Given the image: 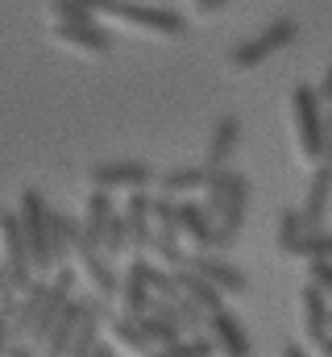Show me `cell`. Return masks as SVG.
I'll use <instances>...</instances> for the list:
<instances>
[{
  "instance_id": "cell-45",
  "label": "cell",
  "mask_w": 332,
  "mask_h": 357,
  "mask_svg": "<svg viewBox=\"0 0 332 357\" xmlns=\"http://www.w3.org/2000/svg\"><path fill=\"white\" fill-rule=\"evenodd\" d=\"M324 162H332V142H329V154H324Z\"/></svg>"
},
{
  "instance_id": "cell-21",
  "label": "cell",
  "mask_w": 332,
  "mask_h": 357,
  "mask_svg": "<svg viewBox=\"0 0 332 357\" xmlns=\"http://www.w3.org/2000/svg\"><path fill=\"white\" fill-rule=\"evenodd\" d=\"M100 324H104V307H100V299H91V307L83 312L80 328H75V337H71V349L67 357H87L96 345H100Z\"/></svg>"
},
{
  "instance_id": "cell-2",
  "label": "cell",
  "mask_w": 332,
  "mask_h": 357,
  "mask_svg": "<svg viewBox=\"0 0 332 357\" xmlns=\"http://www.w3.org/2000/svg\"><path fill=\"white\" fill-rule=\"evenodd\" d=\"M17 220H21V233H25L33 270L46 274V270L54 266V258H50V204H46V195H42L38 187H25V191H21Z\"/></svg>"
},
{
  "instance_id": "cell-38",
  "label": "cell",
  "mask_w": 332,
  "mask_h": 357,
  "mask_svg": "<svg viewBox=\"0 0 332 357\" xmlns=\"http://www.w3.org/2000/svg\"><path fill=\"white\" fill-rule=\"evenodd\" d=\"M316 91H320V100H324V104L332 100V63H329V71H324V79H320V88H316Z\"/></svg>"
},
{
  "instance_id": "cell-16",
  "label": "cell",
  "mask_w": 332,
  "mask_h": 357,
  "mask_svg": "<svg viewBox=\"0 0 332 357\" xmlns=\"http://www.w3.org/2000/svg\"><path fill=\"white\" fill-rule=\"evenodd\" d=\"M329 199H332V162H320V167L312 171V183H308V195H303V208H299V216H303L308 233L324 225Z\"/></svg>"
},
{
  "instance_id": "cell-31",
  "label": "cell",
  "mask_w": 332,
  "mask_h": 357,
  "mask_svg": "<svg viewBox=\"0 0 332 357\" xmlns=\"http://www.w3.org/2000/svg\"><path fill=\"white\" fill-rule=\"evenodd\" d=\"M125 250H129V220H125V212H112L108 229H104V254L112 258V254H125Z\"/></svg>"
},
{
  "instance_id": "cell-40",
  "label": "cell",
  "mask_w": 332,
  "mask_h": 357,
  "mask_svg": "<svg viewBox=\"0 0 332 357\" xmlns=\"http://www.w3.org/2000/svg\"><path fill=\"white\" fill-rule=\"evenodd\" d=\"M8 357H38V354H33L25 341H13V345H8Z\"/></svg>"
},
{
  "instance_id": "cell-18",
  "label": "cell",
  "mask_w": 332,
  "mask_h": 357,
  "mask_svg": "<svg viewBox=\"0 0 332 357\" xmlns=\"http://www.w3.org/2000/svg\"><path fill=\"white\" fill-rule=\"evenodd\" d=\"M237 146H241V121L229 112V116L216 121V129H212V137H208V162H204V167H208V171H225Z\"/></svg>"
},
{
  "instance_id": "cell-14",
  "label": "cell",
  "mask_w": 332,
  "mask_h": 357,
  "mask_svg": "<svg viewBox=\"0 0 332 357\" xmlns=\"http://www.w3.org/2000/svg\"><path fill=\"white\" fill-rule=\"evenodd\" d=\"M54 42H63V46H71V50H83V54H108V50L116 46V38H112L104 25H96V21H83V25H63V21H54Z\"/></svg>"
},
{
  "instance_id": "cell-5",
  "label": "cell",
  "mask_w": 332,
  "mask_h": 357,
  "mask_svg": "<svg viewBox=\"0 0 332 357\" xmlns=\"http://www.w3.org/2000/svg\"><path fill=\"white\" fill-rule=\"evenodd\" d=\"M0 245H4V266H8V278L21 291H29L42 274L33 270V258H29V245H25V233H21V220L17 212H0Z\"/></svg>"
},
{
  "instance_id": "cell-44",
  "label": "cell",
  "mask_w": 332,
  "mask_h": 357,
  "mask_svg": "<svg viewBox=\"0 0 332 357\" xmlns=\"http://www.w3.org/2000/svg\"><path fill=\"white\" fill-rule=\"evenodd\" d=\"M324 121H329V137H332V100H329V112H324Z\"/></svg>"
},
{
  "instance_id": "cell-28",
  "label": "cell",
  "mask_w": 332,
  "mask_h": 357,
  "mask_svg": "<svg viewBox=\"0 0 332 357\" xmlns=\"http://www.w3.org/2000/svg\"><path fill=\"white\" fill-rule=\"evenodd\" d=\"M216 354V341L208 333H195L187 341H174V345H163V349H150L146 357H212Z\"/></svg>"
},
{
  "instance_id": "cell-1",
  "label": "cell",
  "mask_w": 332,
  "mask_h": 357,
  "mask_svg": "<svg viewBox=\"0 0 332 357\" xmlns=\"http://www.w3.org/2000/svg\"><path fill=\"white\" fill-rule=\"evenodd\" d=\"M291 112H295V142H299V158L303 162H324L329 154V121H324V100L312 84H299L291 91Z\"/></svg>"
},
{
  "instance_id": "cell-15",
  "label": "cell",
  "mask_w": 332,
  "mask_h": 357,
  "mask_svg": "<svg viewBox=\"0 0 332 357\" xmlns=\"http://www.w3.org/2000/svg\"><path fill=\"white\" fill-rule=\"evenodd\" d=\"M187 270H195V274H204L220 295H246L249 282L246 274L233 266V262H225V258H212V254H195V258H187Z\"/></svg>"
},
{
  "instance_id": "cell-10",
  "label": "cell",
  "mask_w": 332,
  "mask_h": 357,
  "mask_svg": "<svg viewBox=\"0 0 332 357\" xmlns=\"http://www.w3.org/2000/svg\"><path fill=\"white\" fill-rule=\"evenodd\" d=\"M179 233L191 241V245H199V254H212V250H220V237H216V225H212V212L204 208V204H191V199H179Z\"/></svg>"
},
{
  "instance_id": "cell-34",
  "label": "cell",
  "mask_w": 332,
  "mask_h": 357,
  "mask_svg": "<svg viewBox=\"0 0 332 357\" xmlns=\"http://www.w3.org/2000/svg\"><path fill=\"white\" fill-rule=\"evenodd\" d=\"M308 282H312V287H320V291L332 299V262H329V258L308 262Z\"/></svg>"
},
{
  "instance_id": "cell-32",
  "label": "cell",
  "mask_w": 332,
  "mask_h": 357,
  "mask_svg": "<svg viewBox=\"0 0 332 357\" xmlns=\"http://www.w3.org/2000/svg\"><path fill=\"white\" fill-rule=\"evenodd\" d=\"M229 178H233V171L225 167V171H208V212H212V220L220 216V208H225V195H229Z\"/></svg>"
},
{
  "instance_id": "cell-9",
  "label": "cell",
  "mask_w": 332,
  "mask_h": 357,
  "mask_svg": "<svg viewBox=\"0 0 332 357\" xmlns=\"http://www.w3.org/2000/svg\"><path fill=\"white\" fill-rule=\"evenodd\" d=\"M91 307V295H71L67 303H63V312L54 316V324H50V333H46V354L42 357H67V349H71V337H75V328H80L83 312Z\"/></svg>"
},
{
  "instance_id": "cell-39",
  "label": "cell",
  "mask_w": 332,
  "mask_h": 357,
  "mask_svg": "<svg viewBox=\"0 0 332 357\" xmlns=\"http://www.w3.org/2000/svg\"><path fill=\"white\" fill-rule=\"evenodd\" d=\"M0 357H8V316L0 312Z\"/></svg>"
},
{
  "instance_id": "cell-4",
  "label": "cell",
  "mask_w": 332,
  "mask_h": 357,
  "mask_svg": "<svg viewBox=\"0 0 332 357\" xmlns=\"http://www.w3.org/2000/svg\"><path fill=\"white\" fill-rule=\"evenodd\" d=\"M125 25H137V29H150V33H163V38H183L187 33V17L166 8V4H146V0H116V8L108 13Z\"/></svg>"
},
{
  "instance_id": "cell-37",
  "label": "cell",
  "mask_w": 332,
  "mask_h": 357,
  "mask_svg": "<svg viewBox=\"0 0 332 357\" xmlns=\"http://www.w3.org/2000/svg\"><path fill=\"white\" fill-rule=\"evenodd\" d=\"M71 4H80L87 13H112L116 8V0H71Z\"/></svg>"
},
{
  "instance_id": "cell-25",
  "label": "cell",
  "mask_w": 332,
  "mask_h": 357,
  "mask_svg": "<svg viewBox=\"0 0 332 357\" xmlns=\"http://www.w3.org/2000/svg\"><path fill=\"white\" fill-rule=\"evenodd\" d=\"M71 229H75V220H71L67 212H54V208H50V258H54V266H67Z\"/></svg>"
},
{
  "instance_id": "cell-11",
  "label": "cell",
  "mask_w": 332,
  "mask_h": 357,
  "mask_svg": "<svg viewBox=\"0 0 332 357\" xmlns=\"http://www.w3.org/2000/svg\"><path fill=\"white\" fill-rule=\"evenodd\" d=\"M299 316H303V337L312 341V345H320V341H329L332 337V307H329V295L320 291V287H303L299 291Z\"/></svg>"
},
{
  "instance_id": "cell-12",
  "label": "cell",
  "mask_w": 332,
  "mask_h": 357,
  "mask_svg": "<svg viewBox=\"0 0 332 357\" xmlns=\"http://www.w3.org/2000/svg\"><path fill=\"white\" fill-rule=\"evenodd\" d=\"M150 262L146 258H133L129 270L121 274V303H125V316H146L150 312V303H154V291H150Z\"/></svg>"
},
{
  "instance_id": "cell-7",
  "label": "cell",
  "mask_w": 332,
  "mask_h": 357,
  "mask_svg": "<svg viewBox=\"0 0 332 357\" xmlns=\"http://www.w3.org/2000/svg\"><path fill=\"white\" fill-rule=\"evenodd\" d=\"M158 178V171L150 162H100L87 171V183L96 191H116V187H129V191H146L150 183Z\"/></svg>"
},
{
  "instance_id": "cell-8",
  "label": "cell",
  "mask_w": 332,
  "mask_h": 357,
  "mask_svg": "<svg viewBox=\"0 0 332 357\" xmlns=\"http://www.w3.org/2000/svg\"><path fill=\"white\" fill-rule=\"evenodd\" d=\"M246 208H249V178L241 171H233L229 178V195H225V208L216 216V237H220V250H229L241 229H246Z\"/></svg>"
},
{
  "instance_id": "cell-3",
  "label": "cell",
  "mask_w": 332,
  "mask_h": 357,
  "mask_svg": "<svg viewBox=\"0 0 332 357\" xmlns=\"http://www.w3.org/2000/svg\"><path fill=\"white\" fill-rule=\"evenodd\" d=\"M299 38V25L291 21V17H278V21H270L262 33H253L246 42H237L233 50H229V67L233 71H253V67H262L270 54H278L282 46H291Z\"/></svg>"
},
{
  "instance_id": "cell-36",
  "label": "cell",
  "mask_w": 332,
  "mask_h": 357,
  "mask_svg": "<svg viewBox=\"0 0 332 357\" xmlns=\"http://www.w3.org/2000/svg\"><path fill=\"white\" fill-rule=\"evenodd\" d=\"M233 0H191V13H199V17H212V13H220V8H229Z\"/></svg>"
},
{
  "instance_id": "cell-19",
  "label": "cell",
  "mask_w": 332,
  "mask_h": 357,
  "mask_svg": "<svg viewBox=\"0 0 332 357\" xmlns=\"http://www.w3.org/2000/svg\"><path fill=\"white\" fill-rule=\"evenodd\" d=\"M174 282H179V295H183V299H191L204 316H216V312L225 307V295H220L204 274H195V270L183 266V270H174Z\"/></svg>"
},
{
  "instance_id": "cell-33",
  "label": "cell",
  "mask_w": 332,
  "mask_h": 357,
  "mask_svg": "<svg viewBox=\"0 0 332 357\" xmlns=\"http://www.w3.org/2000/svg\"><path fill=\"white\" fill-rule=\"evenodd\" d=\"M150 291H154V299H179V282H174V270H163L150 262Z\"/></svg>"
},
{
  "instance_id": "cell-41",
  "label": "cell",
  "mask_w": 332,
  "mask_h": 357,
  "mask_svg": "<svg viewBox=\"0 0 332 357\" xmlns=\"http://www.w3.org/2000/svg\"><path fill=\"white\" fill-rule=\"evenodd\" d=\"M87 357H116V354H112V345H96Z\"/></svg>"
},
{
  "instance_id": "cell-46",
  "label": "cell",
  "mask_w": 332,
  "mask_h": 357,
  "mask_svg": "<svg viewBox=\"0 0 332 357\" xmlns=\"http://www.w3.org/2000/svg\"><path fill=\"white\" fill-rule=\"evenodd\" d=\"M146 4H163V0H146Z\"/></svg>"
},
{
  "instance_id": "cell-6",
  "label": "cell",
  "mask_w": 332,
  "mask_h": 357,
  "mask_svg": "<svg viewBox=\"0 0 332 357\" xmlns=\"http://www.w3.org/2000/svg\"><path fill=\"white\" fill-rule=\"evenodd\" d=\"M71 254H75V262L80 270L91 278V287H96V299H112L116 291H121V274L108 266V254L100 250V245H91L87 237L80 233V225L71 229Z\"/></svg>"
},
{
  "instance_id": "cell-23",
  "label": "cell",
  "mask_w": 332,
  "mask_h": 357,
  "mask_svg": "<svg viewBox=\"0 0 332 357\" xmlns=\"http://www.w3.org/2000/svg\"><path fill=\"white\" fill-rule=\"evenodd\" d=\"M154 183H158L163 195H187V191H195V187L208 183V167H170V171L158 175Z\"/></svg>"
},
{
  "instance_id": "cell-35",
  "label": "cell",
  "mask_w": 332,
  "mask_h": 357,
  "mask_svg": "<svg viewBox=\"0 0 332 357\" xmlns=\"http://www.w3.org/2000/svg\"><path fill=\"white\" fill-rule=\"evenodd\" d=\"M0 312L13 320V312H17V287H13V278H8V266H4V258H0Z\"/></svg>"
},
{
  "instance_id": "cell-29",
  "label": "cell",
  "mask_w": 332,
  "mask_h": 357,
  "mask_svg": "<svg viewBox=\"0 0 332 357\" xmlns=\"http://www.w3.org/2000/svg\"><path fill=\"white\" fill-rule=\"evenodd\" d=\"M291 258H308V262H316V258H329V262H332V233H324V229H312V233H303Z\"/></svg>"
},
{
  "instance_id": "cell-13",
  "label": "cell",
  "mask_w": 332,
  "mask_h": 357,
  "mask_svg": "<svg viewBox=\"0 0 332 357\" xmlns=\"http://www.w3.org/2000/svg\"><path fill=\"white\" fill-rule=\"evenodd\" d=\"M208 337L216 341V354H225V357H249L253 354L249 333L241 328V320H237L229 307H220L216 316H208Z\"/></svg>"
},
{
  "instance_id": "cell-30",
  "label": "cell",
  "mask_w": 332,
  "mask_h": 357,
  "mask_svg": "<svg viewBox=\"0 0 332 357\" xmlns=\"http://www.w3.org/2000/svg\"><path fill=\"white\" fill-rule=\"evenodd\" d=\"M174 324H179V333H187V337H195V333H204V324H208V316L191 303V299H174V316H170Z\"/></svg>"
},
{
  "instance_id": "cell-20",
  "label": "cell",
  "mask_w": 332,
  "mask_h": 357,
  "mask_svg": "<svg viewBox=\"0 0 332 357\" xmlns=\"http://www.w3.org/2000/svg\"><path fill=\"white\" fill-rule=\"evenodd\" d=\"M112 191H91L87 204H83V220H80V233L104 250V229H108V216H112Z\"/></svg>"
},
{
  "instance_id": "cell-22",
  "label": "cell",
  "mask_w": 332,
  "mask_h": 357,
  "mask_svg": "<svg viewBox=\"0 0 332 357\" xmlns=\"http://www.w3.org/2000/svg\"><path fill=\"white\" fill-rule=\"evenodd\" d=\"M179 229H166L158 225L154 229V237H150V250H154V258L163 262V270H183L187 266V254H183V245H179Z\"/></svg>"
},
{
  "instance_id": "cell-43",
  "label": "cell",
  "mask_w": 332,
  "mask_h": 357,
  "mask_svg": "<svg viewBox=\"0 0 332 357\" xmlns=\"http://www.w3.org/2000/svg\"><path fill=\"white\" fill-rule=\"evenodd\" d=\"M316 349H320V357H332V337H329V341H320Z\"/></svg>"
},
{
  "instance_id": "cell-42",
  "label": "cell",
  "mask_w": 332,
  "mask_h": 357,
  "mask_svg": "<svg viewBox=\"0 0 332 357\" xmlns=\"http://www.w3.org/2000/svg\"><path fill=\"white\" fill-rule=\"evenodd\" d=\"M282 357H308L299 345H282Z\"/></svg>"
},
{
  "instance_id": "cell-27",
  "label": "cell",
  "mask_w": 332,
  "mask_h": 357,
  "mask_svg": "<svg viewBox=\"0 0 332 357\" xmlns=\"http://www.w3.org/2000/svg\"><path fill=\"white\" fill-rule=\"evenodd\" d=\"M137 324H142V333H146L150 349H163V345H174V341H183L179 324H174V320H163V316H154V312L137 316Z\"/></svg>"
},
{
  "instance_id": "cell-17",
  "label": "cell",
  "mask_w": 332,
  "mask_h": 357,
  "mask_svg": "<svg viewBox=\"0 0 332 357\" xmlns=\"http://www.w3.org/2000/svg\"><path fill=\"white\" fill-rule=\"evenodd\" d=\"M154 195L146 191H129V204L121 208L125 220H129V250H150V237H154Z\"/></svg>"
},
{
  "instance_id": "cell-24",
  "label": "cell",
  "mask_w": 332,
  "mask_h": 357,
  "mask_svg": "<svg viewBox=\"0 0 332 357\" xmlns=\"http://www.w3.org/2000/svg\"><path fill=\"white\" fill-rule=\"evenodd\" d=\"M112 341H116L121 349H129L133 357L150 354V341H146V333H142V324H137L133 316H116V320H112Z\"/></svg>"
},
{
  "instance_id": "cell-26",
  "label": "cell",
  "mask_w": 332,
  "mask_h": 357,
  "mask_svg": "<svg viewBox=\"0 0 332 357\" xmlns=\"http://www.w3.org/2000/svg\"><path fill=\"white\" fill-rule=\"evenodd\" d=\"M303 233H308V225H303V216H299V208H282V216H278V237H274V245H278V254H287V258H291Z\"/></svg>"
}]
</instances>
